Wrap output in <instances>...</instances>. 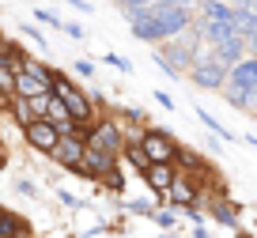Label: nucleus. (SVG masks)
Segmentation results:
<instances>
[{"label":"nucleus","instance_id":"nucleus-1","mask_svg":"<svg viewBox=\"0 0 257 238\" xmlns=\"http://www.w3.org/2000/svg\"><path fill=\"white\" fill-rule=\"evenodd\" d=\"M53 95H61V102L68 106V113H72L76 125H80V133L102 110H110V102L102 98V91H83L80 83H76L68 72H61V68H53Z\"/></svg>","mask_w":257,"mask_h":238},{"label":"nucleus","instance_id":"nucleus-2","mask_svg":"<svg viewBox=\"0 0 257 238\" xmlns=\"http://www.w3.org/2000/svg\"><path fill=\"white\" fill-rule=\"evenodd\" d=\"M83 140H87V148H98V151H110V155H121V148H125V129H121V121L113 117L110 110H102L87 129H83Z\"/></svg>","mask_w":257,"mask_h":238},{"label":"nucleus","instance_id":"nucleus-3","mask_svg":"<svg viewBox=\"0 0 257 238\" xmlns=\"http://www.w3.org/2000/svg\"><path fill=\"white\" fill-rule=\"evenodd\" d=\"M185 76H189V83L193 87H201V91H223V83H227V64L219 61L216 53H212L208 46L201 49V53H197V61L189 64V72H185Z\"/></svg>","mask_w":257,"mask_h":238},{"label":"nucleus","instance_id":"nucleus-4","mask_svg":"<svg viewBox=\"0 0 257 238\" xmlns=\"http://www.w3.org/2000/svg\"><path fill=\"white\" fill-rule=\"evenodd\" d=\"M163 204L174 208V212H189V208H204V193L201 185H197V178L185 174V170H178L174 182H170L167 197H163Z\"/></svg>","mask_w":257,"mask_h":238},{"label":"nucleus","instance_id":"nucleus-5","mask_svg":"<svg viewBox=\"0 0 257 238\" xmlns=\"http://www.w3.org/2000/svg\"><path fill=\"white\" fill-rule=\"evenodd\" d=\"M140 148H144V155L152 159V163H174L178 140L167 133V129H159V125H148L144 133H140Z\"/></svg>","mask_w":257,"mask_h":238},{"label":"nucleus","instance_id":"nucleus-6","mask_svg":"<svg viewBox=\"0 0 257 238\" xmlns=\"http://www.w3.org/2000/svg\"><path fill=\"white\" fill-rule=\"evenodd\" d=\"M23 144L31 151H38V155H49V151L57 148V140H61V133H57V125L53 121H46V117H34V121H27L23 129Z\"/></svg>","mask_w":257,"mask_h":238},{"label":"nucleus","instance_id":"nucleus-7","mask_svg":"<svg viewBox=\"0 0 257 238\" xmlns=\"http://www.w3.org/2000/svg\"><path fill=\"white\" fill-rule=\"evenodd\" d=\"M83 151H87V140H83V133L76 129V133H61V140H57V148L49 151V159H53L57 167H64V170L76 174V167L83 163Z\"/></svg>","mask_w":257,"mask_h":238},{"label":"nucleus","instance_id":"nucleus-8","mask_svg":"<svg viewBox=\"0 0 257 238\" xmlns=\"http://www.w3.org/2000/svg\"><path fill=\"white\" fill-rule=\"evenodd\" d=\"M204 215H208L216 227L231 230V234L242 227V204L231 200V197H204Z\"/></svg>","mask_w":257,"mask_h":238},{"label":"nucleus","instance_id":"nucleus-9","mask_svg":"<svg viewBox=\"0 0 257 238\" xmlns=\"http://www.w3.org/2000/svg\"><path fill=\"white\" fill-rule=\"evenodd\" d=\"M121 167V155H110V151H98V148H87L83 151V163L76 167V174L87 178V182H102L110 170Z\"/></svg>","mask_w":257,"mask_h":238},{"label":"nucleus","instance_id":"nucleus-10","mask_svg":"<svg viewBox=\"0 0 257 238\" xmlns=\"http://www.w3.org/2000/svg\"><path fill=\"white\" fill-rule=\"evenodd\" d=\"M174 174H178L174 163H152V167H148V174L140 178V182H144L148 193H152V197L163 204V197H167V189H170V182H174Z\"/></svg>","mask_w":257,"mask_h":238},{"label":"nucleus","instance_id":"nucleus-11","mask_svg":"<svg viewBox=\"0 0 257 238\" xmlns=\"http://www.w3.org/2000/svg\"><path fill=\"white\" fill-rule=\"evenodd\" d=\"M227 83H231V87L257 91V57H253V53H246L238 64H231V68H227Z\"/></svg>","mask_w":257,"mask_h":238},{"label":"nucleus","instance_id":"nucleus-12","mask_svg":"<svg viewBox=\"0 0 257 238\" xmlns=\"http://www.w3.org/2000/svg\"><path fill=\"white\" fill-rule=\"evenodd\" d=\"M42 117L53 121L57 133H76V129H80V125H76V117L68 113V106L61 102V95H49V98H46V113H42Z\"/></svg>","mask_w":257,"mask_h":238},{"label":"nucleus","instance_id":"nucleus-13","mask_svg":"<svg viewBox=\"0 0 257 238\" xmlns=\"http://www.w3.org/2000/svg\"><path fill=\"white\" fill-rule=\"evenodd\" d=\"M197 31H201V42L212 49L216 42H223V38H231V34H238V27L227 23V19H197Z\"/></svg>","mask_w":257,"mask_h":238},{"label":"nucleus","instance_id":"nucleus-14","mask_svg":"<svg viewBox=\"0 0 257 238\" xmlns=\"http://www.w3.org/2000/svg\"><path fill=\"white\" fill-rule=\"evenodd\" d=\"M212 53L219 57V61L227 64V68H231V64H238L242 57L249 53L246 49V38H242V34H231V38H223V42H216V46H212Z\"/></svg>","mask_w":257,"mask_h":238},{"label":"nucleus","instance_id":"nucleus-15","mask_svg":"<svg viewBox=\"0 0 257 238\" xmlns=\"http://www.w3.org/2000/svg\"><path fill=\"white\" fill-rule=\"evenodd\" d=\"M0 238H31V223L12 208H0Z\"/></svg>","mask_w":257,"mask_h":238},{"label":"nucleus","instance_id":"nucleus-16","mask_svg":"<svg viewBox=\"0 0 257 238\" xmlns=\"http://www.w3.org/2000/svg\"><path fill=\"white\" fill-rule=\"evenodd\" d=\"M49 83H42L38 76H31V72H16V95L19 98H42V95H49Z\"/></svg>","mask_w":257,"mask_h":238},{"label":"nucleus","instance_id":"nucleus-17","mask_svg":"<svg viewBox=\"0 0 257 238\" xmlns=\"http://www.w3.org/2000/svg\"><path fill=\"white\" fill-rule=\"evenodd\" d=\"M174 167L185 170V174H201V170L208 167V159H204L201 151H193V148H185V144H178V151H174Z\"/></svg>","mask_w":257,"mask_h":238},{"label":"nucleus","instance_id":"nucleus-18","mask_svg":"<svg viewBox=\"0 0 257 238\" xmlns=\"http://www.w3.org/2000/svg\"><path fill=\"white\" fill-rule=\"evenodd\" d=\"M121 163H128V167L137 170L140 178L148 174L152 159H148V155H144V148H140V136H137V140H125V148H121Z\"/></svg>","mask_w":257,"mask_h":238},{"label":"nucleus","instance_id":"nucleus-19","mask_svg":"<svg viewBox=\"0 0 257 238\" xmlns=\"http://www.w3.org/2000/svg\"><path fill=\"white\" fill-rule=\"evenodd\" d=\"M197 19H227V23H234V8L227 4V0H204L201 8H197Z\"/></svg>","mask_w":257,"mask_h":238},{"label":"nucleus","instance_id":"nucleus-20","mask_svg":"<svg viewBox=\"0 0 257 238\" xmlns=\"http://www.w3.org/2000/svg\"><path fill=\"white\" fill-rule=\"evenodd\" d=\"M4 110H8V117L16 121L19 129H23L27 121H34V110H31V102H27V98H19V95H12L8 102H4Z\"/></svg>","mask_w":257,"mask_h":238},{"label":"nucleus","instance_id":"nucleus-21","mask_svg":"<svg viewBox=\"0 0 257 238\" xmlns=\"http://www.w3.org/2000/svg\"><path fill=\"white\" fill-rule=\"evenodd\" d=\"M193 113L201 117V125L208 129L212 136H219V140H227V144H231V140H238V136H234V133H231V129H227V125H219V117H212V113L204 110V106H197V110H193Z\"/></svg>","mask_w":257,"mask_h":238},{"label":"nucleus","instance_id":"nucleus-22","mask_svg":"<svg viewBox=\"0 0 257 238\" xmlns=\"http://www.w3.org/2000/svg\"><path fill=\"white\" fill-rule=\"evenodd\" d=\"M113 4H117V12L125 16V23H137V19L152 8V0H113Z\"/></svg>","mask_w":257,"mask_h":238},{"label":"nucleus","instance_id":"nucleus-23","mask_svg":"<svg viewBox=\"0 0 257 238\" xmlns=\"http://www.w3.org/2000/svg\"><path fill=\"white\" fill-rule=\"evenodd\" d=\"M121 204V212H128V215H140V219H152V212L159 204L155 200H144V197H137V200H117Z\"/></svg>","mask_w":257,"mask_h":238},{"label":"nucleus","instance_id":"nucleus-24","mask_svg":"<svg viewBox=\"0 0 257 238\" xmlns=\"http://www.w3.org/2000/svg\"><path fill=\"white\" fill-rule=\"evenodd\" d=\"M23 72H31V76H38L42 83H49L53 87V64H46V61H38V57H27V64H23Z\"/></svg>","mask_w":257,"mask_h":238},{"label":"nucleus","instance_id":"nucleus-25","mask_svg":"<svg viewBox=\"0 0 257 238\" xmlns=\"http://www.w3.org/2000/svg\"><path fill=\"white\" fill-rule=\"evenodd\" d=\"M238 34L246 38V49L257 57V16H246V19H242V23H238Z\"/></svg>","mask_w":257,"mask_h":238},{"label":"nucleus","instance_id":"nucleus-26","mask_svg":"<svg viewBox=\"0 0 257 238\" xmlns=\"http://www.w3.org/2000/svg\"><path fill=\"white\" fill-rule=\"evenodd\" d=\"M152 223L159 230H178V215H174V208H155L152 212Z\"/></svg>","mask_w":257,"mask_h":238},{"label":"nucleus","instance_id":"nucleus-27","mask_svg":"<svg viewBox=\"0 0 257 238\" xmlns=\"http://www.w3.org/2000/svg\"><path fill=\"white\" fill-rule=\"evenodd\" d=\"M95 185H102L106 193H113V197H121V193H125V174H121V167H117V170H110V174H106L102 182H95Z\"/></svg>","mask_w":257,"mask_h":238},{"label":"nucleus","instance_id":"nucleus-28","mask_svg":"<svg viewBox=\"0 0 257 238\" xmlns=\"http://www.w3.org/2000/svg\"><path fill=\"white\" fill-rule=\"evenodd\" d=\"M34 19H38L42 27H49V31H61V27H64V19L57 16L53 8H38V12H34Z\"/></svg>","mask_w":257,"mask_h":238},{"label":"nucleus","instance_id":"nucleus-29","mask_svg":"<svg viewBox=\"0 0 257 238\" xmlns=\"http://www.w3.org/2000/svg\"><path fill=\"white\" fill-rule=\"evenodd\" d=\"M102 64H110V68H117L121 76H128V72H133V61H128L125 53H113V49H110V53L102 57Z\"/></svg>","mask_w":257,"mask_h":238},{"label":"nucleus","instance_id":"nucleus-30","mask_svg":"<svg viewBox=\"0 0 257 238\" xmlns=\"http://www.w3.org/2000/svg\"><path fill=\"white\" fill-rule=\"evenodd\" d=\"M19 34H27V38H31L34 46L49 49V38H46V34H42V31H38V27H34V23H19Z\"/></svg>","mask_w":257,"mask_h":238},{"label":"nucleus","instance_id":"nucleus-31","mask_svg":"<svg viewBox=\"0 0 257 238\" xmlns=\"http://www.w3.org/2000/svg\"><path fill=\"white\" fill-rule=\"evenodd\" d=\"M72 72H76L80 79H91V76H95V61H91V57H76V61H72Z\"/></svg>","mask_w":257,"mask_h":238},{"label":"nucleus","instance_id":"nucleus-32","mask_svg":"<svg viewBox=\"0 0 257 238\" xmlns=\"http://www.w3.org/2000/svg\"><path fill=\"white\" fill-rule=\"evenodd\" d=\"M16 193H19V197H31V200H38V197H42L38 185H34L31 178H16Z\"/></svg>","mask_w":257,"mask_h":238},{"label":"nucleus","instance_id":"nucleus-33","mask_svg":"<svg viewBox=\"0 0 257 238\" xmlns=\"http://www.w3.org/2000/svg\"><path fill=\"white\" fill-rule=\"evenodd\" d=\"M57 197H61V204H64V208H83V200L76 197V193H64V189H57Z\"/></svg>","mask_w":257,"mask_h":238},{"label":"nucleus","instance_id":"nucleus-34","mask_svg":"<svg viewBox=\"0 0 257 238\" xmlns=\"http://www.w3.org/2000/svg\"><path fill=\"white\" fill-rule=\"evenodd\" d=\"M61 31L68 34L72 42H80V38H83V27H80V23H68V19H64V27H61Z\"/></svg>","mask_w":257,"mask_h":238},{"label":"nucleus","instance_id":"nucleus-35","mask_svg":"<svg viewBox=\"0 0 257 238\" xmlns=\"http://www.w3.org/2000/svg\"><path fill=\"white\" fill-rule=\"evenodd\" d=\"M152 95H155V102H159L163 110H170V113H174V98H170L167 91H152Z\"/></svg>","mask_w":257,"mask_h":238},{"label":"nucleus","instance_id":"nucleus-36","mask_svg":"<svg viewBox=\"0 0 257 238\" xmlns=\"http://www.w3.org/2000/svg\"><path fill=\"white\" fill-rule=\"evenodd\" d=\"M64 4H68V8H76V12H83V16H91V12H95L87 0H64Z\"/></svg>","mask_w":257,"mask_h":238},{"label":"nucleus","instance_id":"nucleus-37","mask_svg":"<svg viewBox=\"0 0 257 238\" xmlns=\"http://www.w3.org/2000/svg\"><path fill=\"white\" fill-rule=\"evenodd\" d=\"M189 238H216V234H212L204 223H193V234H189Z\"/></svg>","mask_w":257,"mask_h":238},{"label":"nucleus","instance_id":"nucleus-38","mask_svg":"<svg viewBox=\"0 0 257 238\" xmlns=\"http://www.w3.org/2000/svg\"><path fill=\"white\" fill-rule=\"evenodd\" d=\"M174 4H178V8H189V12H197V8L204 4V0H174Z\"/></svg>","mask_w":257,"mask_h":238},{"label":"nucleus","instance_id":"nucleus-39","mask_svg":"<svg viewBox=\"0 0 257 238\" xmlns=\"http://www.w3.org/2000/svg\"><path fill=\"white\" fill-rule=\"evenodd\" d=\"M155 238H182V234H178V230H159Z\"/></svg>","mask_w":257,"mask_h":238},{"label":"nucleus","instance_id":"nucleus-40","mask_svg":"<svg viewBox=\"0 0 257 238\" xmlns=\"http://www.w3.org/2000/svg\"><path fill=\"white\" fill-rule=\"evenodd\" d=\"M4 167H8V151L0 148V170H4Z\"/></svg>","mask_w":257,"mask_h":238},{"label":"nucleus","instance_id":"nucleus-41","mask_svg":"<svg viewBox=\"0 0 257 238\" xmlns=\"http://www.w3.org/2000/svg\"><path fill=\"white\" fill-rule=\"evenodd\" d=\"M234 238H253V234H246V230H242V227H238V230H234Z\"/></svg>","mask_w":257,"mask_h":238},{"label":"nucleus","instance_id":"nucleus-42","mask_svg":"<svg viewBox=\"0 0 257 238\" xmlns=\"http://www.w3.org/2000/svg\"><path fill=\"white\" fill-rule=\"evenodd\" d=\"M0 148H4V129H0Z\"/></svg>","mask_w":257,"mask_h":238},{"label":"nucleus","instance_id":"nucleus-43","mask_svg":"<svg viewBox=\"0 0 257 238\" xmlns=\"http://www.w3.org/2000/svg\"><path fill=\"white\" fill-rule=\"evenodd\" d=\"M253 121H257V110H253Z\"/></svg>","mask_w":257,"mask_h":238},{"label":"nucleus","instance_id":"nucleus-44","mask_svg":"<svg viewBox=\"0 0 257 238\" xmlns=\"http://www.w3.org/2000/svg\"><path fill=\"white\" fill-rule=\"evenodd\" d=\"M0 208H4V204H0Z\"/></svg>","mask_w":257,"mask_h":238}]
</instances>
